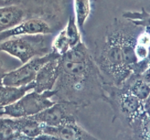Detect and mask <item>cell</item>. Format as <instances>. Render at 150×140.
Masks as SVG:
<instances>
[{"label": "cell", "mask_w": 150, "mask_h": 140, "mask_svg": "<svg viewBox=\"0 0 150 140\" xmlns=\"http://www.w3.org/2000/svg\"><path fill=\"white\" fill-rule=\"evenodd\" d=\"M60 73L59 57L45 63L37 73L34 80L33 90L43 93L54 89Z\"/></svg>", "instance_id": "obj_10"}, {"label": "cell", "mask_w": 150, "mask_h": 140, "mask_svg": "<svg viewBox=\"0 0 150 140\" xmlns=\"http://www.w3.org/2000/svg\"><path fill=\"white\" fill-rule=\"evenodd\" d=\"M81 42L80 29L78 27L75 17L70 16L64 29L54 38L51 51L62 56Z\"/></svg>", "instance_id": "obj_8"}, {"label": "cell", "mask_w": 150, "mask_h": 140, "mask_svg": "<svg viewBox=\"0 0 150 140\" xmlns=\"http://www.w3.org/2000/svg\"><path fill=\"white\" fill-rule=\"evenodd\" d=\"M1 1H10V0H1Z\"/></svg>", "instance_id": "obj_25"}, {"label": "cell", "mask_w": 150, "mask_h": 140, "mask_svg": "<svg viewBox=\"0 0 150 140\" xmlns=\"http://www.w3.org/2000/svg\"><path fill=\"white\" fill-rule=\"evenodd\" d=\"M105 102L111 105L114 115L122 123L130 127L144 113L143 102L135 96L125 85L116 86L105 82Z\"/></svg>", "instance_id": "obj_3"}, {"label": "cell", "mask_w": 150, "mask_h": 140, "mask_svg": "<svg viewBox=\"0 0 150 140\" xmlns=\"http://www.w3.org/2000/svg\"><path fill=\"white\" fill-rule=\"evenodd\" d=\"M125 26L115 23L109 27L99 55L95 60L100 71L111 80L114 85H122L132 74L125 62L122 36Z\"/></svg>", "instance_id": "obj_2"}, {"label": "cell", "mask_w": 150, "mask_h": 140, "mask_svg": "<svg viewBox=\"0 0 150 140\" xmlns=\"http://www.w3.org/2000/svg\"><path fill=\"white\" fill-rule=\"evenodd\" d=\"M18 132L16 118L0 117V140H10Z\"/></svg>", "instance_id": "obj_19"}, {"label": "cell", "mask_w": 150, "mask_h": 140, "mask_svg": "<svg viewBox=\"0 0 150 140\" xmlns=\"http://www.w3.org/2000/svg\"><path fill=\"white\" fill-rule=\"evenodd\" d=\"M2 75V74H1ZM0 75V108L14 103L24 96L29 90L34 88V83L21 87H10L2 85Z\"/></svg>", "instance_id": "obj_13"}, {"label": "cell", "mask_w": 150, "mask_h": 140, "mask_svg": "<svg viewBox=\"0 0 150 140\" xmlns=\"http://www.w3.org/2000/svg\"><path fill=\"white\" fill-rule=\"evenodd\" d=\"M56 94L57 91L54 89L43 93H38L35 90L26 93L14 103L0 108V117L18 118L33 116L52 106L55 102L51 99Z\"/></svg>", "instance_id": "obj_4"}, {"label": "cell", "mask_w": 150, "mask_h": 140, "mask_svg": "<svg viewBox=\"0 0 150 140\" xmlns=\"http://www.w3.org/2000/svg\"><path fill=\"white\" fill-rule=\"evenodd\" d=\"M52 29L46 21L40 18H32L23 20L13 29L0 33V42L13 36L23 35L50 34Z\"/></svg>", "instance_id": "obj_11"}, {"label": "cell", "mask_w": 150, "mask_h": 140, "mask_svg": "<svg viewBox=\"0 0 150 140\" xmlns=\"http://www.w3.org/2000/svg\"><path fill=\"white\" fill-rule=\"evenodd\" d=\"M25 17L23 9L17 5L0 7V33L20 24Z\"/></svg>", "instance_id": "obj_12"}, {"label": "cell", "mask_w": 150, "mask_h": 140, "mask_svg": "<svg viewBox=\"0 0 150 140\" xmlns=\"http://www.w3.org/2000/svg\"><path fill=\"white\" fill-rule=\"evenodd\" d=\"M80 108V106L73 102L58 101L52 106L31 117L42 125L58 126L77 122V114Z\"/></svg>", "instance_id": "obj_7"}, {"label": "cell", "mask_w": 150, "mask_h": 140, "mask_svg": "<svg viewBox=\"0 0 150 140\" xmlns=\"http://www.w3.org/2000/svg\"><path fill=\"white\" fill-rule=\"evenodd\" d=\"M10 140H34L33 138L24 135L20 132H18L10 139Z\"/></svg>", "instance_id": "obj_21"}, {"label": "cell", "mask_w": 150, "mask_h": 140, "mask_svg": "<svg viewBox=\"0 0 150 140\" xmlns=\"http://www.w3.org/2000/svg\"><path fill=\"white\" fill-rule=\"evenodd\" d=\"M34 140H60L58 137L55 136L54 135H51L49 134H45V133H42L39 136L35 137Z\"/></svg>", "instance_id": "obj_20"}, {"label": "cell", "mask_w": 150, "mask_h": 140, "mask_svg": "<svg viewBox=\"0 0 150 140\" xmlns=\"http://www.w3.org/2000/svg\"><path fill=\"white\" fill-rule=\"evenodd\" d=\"M123 85L142 102H144L150 94V85L141 75L132 74Z\"/></svg>", "instance_id": "obj_14"}, {"label": "cell", "mask_w": 150, "mask_h": 140, "mask_svg": "<svg viewBox=\"0 0 150 140\" xmlns=\"http://www.w3.org/2000/svg\"><path fill=\"white\" fill-rule=\"evenodd\" d=\"M60 73L54 88L59 101L84 106L89 102H105V81L83 42L59 57Z\"/></svg>", "instance_id": "obj_1"}, {"label": "cell", "mask_w": 150, "mask_h": 140, "mask_svg": "<svg viewBox=\"0 0 150 140\" xmlns=\"http://www.w3.org/2000/svg\"><path fill=\"white\" fill-rule=\"evenodd\" d=\"M0 51L18 59L22 64L45 55L46 46L42 34L13 36L0 42Z\"/></svg>", "instance_id": "obj_5"}, {"label": "cell", "mask_w": 150, "mask_h": 140, "mask_svg": "<svg viewBox=\"0 0 150 140\" xmlns=\"http://www.w3.org/2000/svg\"><path fill=\"white\" fill-rule=\"evenodd\" d=\"M141 76L142 77V78L148 83L150 85V66L148 67L146 70H145L144 72L142 74H141Z\"/></svg>", "instance_id": "obj_23"}, {"label": "cell", "mask_w": 150, "mask_h": 140, "mask_svg": "<svg viewBox=\"0 0 150 140\" xmlns=\"http://www.w3.org/2000/svg\"><path fill=\"white\" fill-rule=\"evenodd\" d=\"M18 131L31 138L35 139L42 133V124L32 117L16 118Z\"/></svg>", "instance_id": "obj_15"}, {"label": "cell", "mask_w": 150, "mask_h": 140, "mask_svg": "<svg viewBox=\"0 0 150 140\" xmlns=\"http://www.w3.org/2000/svg\"><path fill=\"white\" fill-rule=\"evenodd\" d=\"M145 62H146V65H147L148 67L150 66V45L149 47V49H148V55L147 57H146V59L144 60Z\"/></svg>", "instance_id": "obj_24"}, {"label": "cell", "mask_w": 150, "mask_h": 140, "mask_svg": "<svg viewBox=\"0 0 150 140\" xmlns=\"http://www.w3.org/2000/svg\"><path fill=\"white\" fill-rule=\"evenodd\" d=\"M42 133L58 137L60 140H101L91 134L77 122L68 123L58 126L42 124Z\"/></svg>", "instance_id": "obj_9"}, {"label": "cell", "mask_w": 150, "mask_h": 140, "mask_svg": "<svg viewBox=\"0 0 150 140\" xmlns=\"http://www.w3.org/2000/svg\"><path fill=\"white\" fill-rule=\"evenodd\" d=\"M143 106L144 113L150 115V94L143 102Z\"/></svg>", "instance_id": "obj_22"}, {"label": "cell", "mask_w": 150, "mask_h": 140, "mask_svg": "<svg viewBox=\"0 0 150 140\" xmlns=\"http://www.w3.org/2000/svg\"><path fill=\"white\" fill-rule=\"evenodd\" d=\"M122 17L131 22L133 25L139 27H143L144 29L150 31V13L144 7H142L140 12L126 11L122 14Z\"/></svg>", "instance_id": "obj_17"}, {"label": "cell", "mask_w": 150, "mask_h": 140, "mask_svg": "<svg viewBox=\"0 0 150 140\" xmlns=\"http://www.w3.org/2000/svg\"><path fill=\"white\" fill-rule=\"evenodd\" d=\"M60 57L56 52H48L41 56H37L29 60L23 66L1 75L2 85L10 87H21L30 84L35 80L40 69L48 61Z\"/></svg>", "instance_id": "obj_6"}, {"label": "cell", "mask_w": 150, "mask_h": 140, "mask_svg": "<svg viewBox=\"0 0 150 140\" xmlns=\"http://www.w3.org/2000/svg\"><path fill=\"white\" fill-rule=\"evenodd\" d=\"M135 140H150V115L144 113L130 127Z\"/></svg>", "instance_id": "obj_16"}, {"label": "cell", "mask_w": 150, "mask_h": 140, "mask_svg": "<svg viewBox=\"0 0 150 140\" xmlns=\"http://www.w3.org/2000/svg\"><path fill=\"white\" fill-rule=\"evenodd\" d=\"M75 19L79 29H83L91 13L90 0H74Z\"/></svg>", "instance_id": "obj_18"}]
</instances>
